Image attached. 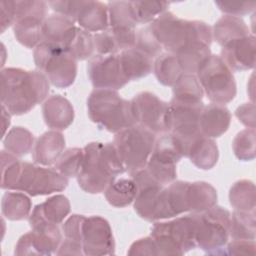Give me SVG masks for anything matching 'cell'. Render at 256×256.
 Wrapping results in <instances>:
<instances>
[{"label":"cell","mask_w":256,"mask_h":256,"mask_svg":"<svg viewBox=\"0 0 256 256\" xmlns=\"http://www.w3.org/2000/svg\"><path fill=\"white\" fill-rule=\"evenodd\" d=\"M1 188L24 192L30 196L50 195L68 186V178L54 168L21 161L17 156L1 151Z\"/></svg>","instance_id":"6da1fadb"},{"label":"cell","mask_w":256,"mask_h":256,"mask_svg":"<svg viewBox=\"0 0 256 256\" xmlns=\"http://www.w3.org/2000/svg\"><path fill=\"white\" fill-rule=\"evenodd\" d=\"M1 104L11 115H23L48 97L50 83L38 70L3 68L1 70Z\"/></svg>","instance_id":"7a4b0ae2"},{"label":"cell","mask_w":256,"mask_h":256,"mask_svg":"<svg viewBox=\"0 0 256 256\" xmlns=\"http://www.w3.org/2000/svg\"><path fill=\"white\" fill-rule=\"evenodd\" d=\"M84 157L77 182L90 194L104 193L106 188L126 172L113 142H90L84 148Z\"/></svg>","instance_id":"3957f363"},{"label":"cell","mask_w":256,"mask_h":256,"mask_svg":"<svg viewBox=\"0 0 256 256\" xmlns=\"http://www.w3.org/2000/svg\"><path fill=\"white\" fill-rule=\"evenodd\" d=\"M148 25L162 48L173 54L195 42L210 46L213 40L212 27L206 22L182 19L168 10Z\"/></svg>","instance_id":"277c9868"},{"label":"cell","mask_w":256,"mask_h":256,"mask_svg":"<svg viewBox=\"0 0 256 256\" xmlns=\"http://www.w3.org/2000/svg\"><path fill=\"white\" fill-rule=\"evenodd\" d=\"M87 110L93 123L111 133L136 124L131 100L122 98L116 90L94 89L87 99Z\"/></svg>","instance_id":"5b68a950"},{"label":"cell","mask_w":256,"mask_h":256,"mask_svg":"<svg viewBox=\"0 0 256 256\" xmlns=\"http://www.w3.org/2000/svg\"><path fill=\"white\" fill-rule=\"evenodd\" d=\"M33 59L38 71L57 88L71 86L77 75V60L62 46L41 42L34 48Z\"/></svg>","instance_id":"8992f818"},{"label":"cell","mask_w":256,"mask_h":256,"mask_svg":"<svg viewBox=\"0 0 256 256\" xmlns=\"http://www.w3.org/2000/svg\"><path fill=\"white\" fill-rule=\"evenodd\" d=\"M158 255H183L196 248L195 219L193 213L167 221L156 222L150 235Z\"/></svg>","instance_id":"52a82bcc"},{"label":"cell","mask_w":256,"mask_h":256,"mask_svg":"<svg viewBox=\"0 0 256 256\" xmlns=\"http://www.w3.org/2000/svg\"><path fill=\"white\" fill-rule=\"evenodd\" d=\"M196 247L210 255H221V251L230 237L231 213L221 207L194 213Z\"/></svg>","instance_id":"ba28073f"},{"label":"cell","mask_w":256,"mask_h":256,"mask_svg":"<svg viewBox=\"0 0 256 256\" xmlns=\"http://www.w3.org/2000/svg\"><path fill=\"white\" fill-rule=\"evenodd\" d=\"M155 140L156 135L139 124L115 133L113 144L126 172L130 174L145 168Z\"/></svg>","instance_id":"9c48e42d"},{"label":"cell","mask_w":256,"mask_h":256,"mask_svg":"<svg viewBox=\"0 0 256 256\" xmlns=\"http://www.w3.org/2000/svg\"><path fill=\"white\" fill-rule=\"evenodd\" d=\"M204 95L212 103L225 105L236 96V82L232 70L219 55L211 54L196 73Z\"/></svg>","instance_id":"30bf717a"},{"label":"cell","mask_w":256,"mask_h":256,"mask_svg":"<svg viewBox=\"0 0 256 256\" xmlns=\"http://www.w3.org/2000/svg\"><path fill=\"white\" fill-rule=\"evenodd\" d=\"M182 157L184 150L181 143L172 133L167 132L156 138L145 169L155 181L166 186L176 180V164Z\"/></svg>","instance_id":"8fae6325"},{"label":"cell","mask_w":256,"mask_h":256,"mask_svg":"<svg viewBox=\"0 0 256 256\" xmlns=\"http://www.w3.org/2000/svg\"><path fill=\"white\" fill-rule=\"evenodd\" d=\"M14 36L21 45L34 49L43 42L42 25L46 19L48 3L35 0L14 1Z\"/></svg>","instance_id":"7c38bea8"},{"label":"cell","mask_w":256,"mask_h":256,"mask_svg":"<svg viewBox=\"0 0 256 256\" xmlns=\"http://www.w3.org/2000/svg\"><path fill=\"white\" fill-rule=\"evenodd\" d=\"M136 124L143 126L155 135L169 132L170 105L157 95L145 91L131 99Z\"/></svg>","instance_id":"4fadbf2b"},{"label":"cell","mask_w":256,"mask_h":256,"mask_svg":"<svg viewBox=\"0 0 256 256\" xmlns=\"http://www.w3.org/2000/svg\"><path fill=\"white\" fill-rule=\"evenodd\" d=\"M169 105V132L181 143L185 157L188 146L202 135L199 128V118L204 103L188 104L170 100Z\"/></svg>","instance_id":"5bb4252c"},{"label":"cell","mask_w":256,"mask_h":256,"mask_svg":"<svg viewBox=\"0 0 256 256\" xmlns=\"http://www.w3.org/2000/svg\"><path fill=\"white\" fill-rule=\"evenodd\" d=\"M63 240L57 224L42 222L31 227L23 234L16 246V255H51L57 252Z\"/></svg>","instance_id":"9a60e30c"},{"label":"cell","mask_w":256,"mask_h":256,"mask_svg":"<svg viewBox=\"0 0 256 256\" xmlns=\"http://www.w3.org/2000/svg\"><path fill=\"white\" fill-rule=\"evenodd\" d=\"M84 255L102 256L115 253V241L109 222L101 216L84 218L81 227Z\"/></svg>","instance_id":"2e32d148"},{"label":"cell","mask_w":256,"mask_h":256,"mask_svg":"<svg viewBox=\"0 0 256 256\" xmlns=\"http://www.w3.org/2000/svg\"><path fill=\"white\" fill-rule=\"evenodd\" d=\"M87 72L95 89L117 91L129 82L122 72L119 54L93 55L88 60Z\"/></svg>","instance_id":"e0dca14e"},{"label":"cell","mask_w":256,"mask_h":256,"mask_svg":"<svg viewBox=\"0 0 256 256\" xmlns=\"http://www.w3.org/2000/svg\"><path fill=\"white\" fill-rule=\"evenodd\" d=\"M109 29L111 30L119 52L135 47L136 25L130 1H111L107 3Z\"/></svg>","instance_id":"ac0fdd59"},{"label":"cell","mask_w":256,"mask_h":256,"mask_svg":"<svg viewBox=\"0 0 256 256\" xmlns=\"http://www.w3.org/2000/svg\"><path fill=\"white\" fill-rule=\"evenodd\" d=\"M129 175L137 187L136 196L133 201L134 210L142 219L155 222L159 197L164 185L155 181L145 168Z\"/></svg>","instance_id":"d6986e66"},{"label":"cell","mask_w":256,"mask_h":256,"mask_svg":"<svg viewBox=\"0 0 256 256\" xmlns=\"http://www.w3.org/2000/svg\"><path fill=\"white\" fill-rule=\"evenodd\" d=\"M255 55L256 41L250 34L222 46L219 56L232 71H245L254 68Z\"/></svg>","instance_id":"ffe728a7"},{"label":"cell","mask_w":256,"mask_h":256,"mask_svg":"<svg viewBox=\"0 0 256 256\" xmlns=\"http://www.w3.org/2000/svg\"><path fill=\"white\" fill-rule=\"evenodd\" d=\"M189 182L175 180L164 186L160 193L156 221L171 219L189 212L187 189Z\"/></svg>","instance_id":"44dd1931"},{"label":"cell","mask_w":256,"mask_h":256,"mask_svg":"<svg viewBox=\"0 0 256 256\" xmlns=\"http://www.w3.org/2000/svg\"><path fill=\"white\" fill-rule=\"evenodd\" d=\"M42 115L45 124L52 130L63 131L74 120V108L70 101L61 95H52L42 104Z\"/></svg>","instance_id":"7402d4cb"},{"label":"cell","mask_w":256,"mask_h":256,"mask_svg":"<svg viewBox=\"0 0 256 256\" xmlns=\"http://www.w3.org/2000/svg\"><path fill=\"white\" fill-rule=\"evenodd\" d=\"M70 210L71 205L68 198L62 194H57L36 205L31 211L28 221L31 227L42 222L58 225L64 221Z\"/></svg>","instance_id":"603a6c76"},{"label":"cell","mask_w":256,"mask_h":256,"mask_svg":"<svg viewBox=\"0 0 256 256\" xmlns=\"http://www.w3.org/2000/svg\"><path fill=\"white\" fill-rule=\"evenodd\" d=\"M65 149V138L61 131L50 130L43 133L32 150L34 163L41 166H54Z\"/></svg>","instance_id":"cb8c5ba5"},{"label":"cell","mask_w":256,"mask_h":256,"mask_svg":"<svg viewBox=\"0 0 256 256\" xmlns=\"http://www.w3.org/2000/svg\"><path fill=\"white\" fill-rule=\"evenodd\" d=\"M230 122L231 113L225 105L217 103L204 105L199 118L200 132L205 137L218 138L228 130Z\"/></svg>","instance_id":"d4e9b609"},{"label":"cell","mask_w":256,"mask_h":256,"mask_svg":"<svg viewBox=\"0 0 256 256\" xmlns=\"http://www.w3.org/2000/svg\"><path fill=\"white\" fill-rule=\"evenodd\" d=\"M75 23L88 32H101L109 28L107 4L101 1L82 0Z\"/></svg>","instance_id":"484cf974"},{"label":"cell","mask_w":256,"mask_h":256,"mask_svg":"<svg viewBox=\"0 0 256 256\" xmlns=\"http://www.w3.org/2000/svg\"><path fill=\"white\" fill-rule=\"evenodd\" d=\"M76 23L58 13L46 17L42 25L43 41L62 46L64 49L72 40L76 30Z\"/></svg>","instance_id":"4316f807"},{"label":"cell","mask_w":256,"mask_h":256,"mask_svg":"<svg viewBox=\"0 0 256 256\" xmlns=\"http://www.w3.org/2000/svg\"><path fill=\"white\" fill-rule=\"evenodd\" d=\"M118 54L122 72L128 81L139 80L153 71L154 60L136 47L125 49Z\"/></svg>","instance_id":"83f0119b"},{"label":"cell","mask_w":256,"mask_h":256,"mask_svg":"<svg viewBox=\"0 0 256 256\" xmlns=\"http://www.w3.org/2000/svg\"><path fill=\"white\" fill-rule=\"evenodd\" d=\"M185 157H188L197 168L209 170L218 162V146L213 139L200 135L188 146Z\"/></svg>","instance_id":"f1b7e54d"},{"label":"cell","mask_w":256,"mask_h":256,"mask_svg":"<svg viewBox=\"0 0 256 256\" xmlns=\"http://www.w3.org/2000/svg\"><path fill=\"white\" fill-rule=\"evenodd\" d=\"M248 35H250V30L240 17L223 15L212 27V38L221 47L235 39Z\"/></svg>","instance_id":"f546056e"},{"label":"cell","mask_w":256,"mask_h":256,"mask_svg":"<svg viewBox=\"0 0 256 256\" xmlns=\"http://www.w3.org/2000/svg\"><path fill=\"white\" fill-rule=\"evenodd\" d=\"M217 191L207 182H189L187 189V200L189 212H203L217 204Z\"/></svg>","instance_id":"4dcf8cb0"},{"label":"cell","mask_w":256,"mask_h":256,"mask_svg":"<svg viewBox=\"0 0 256 256\" xmlns=\"http://www.w3.org/2000/svg\"><path fill=\"white\" fill-rule=\"evenodd\" d=\"M210 46L195 42L188 44L175 53L179 66L184 74L196 75L200 67L211 55Z\"/></svg>","instance_id":"1f68e13d"},{"label":"cell","mask_w":256,"mask_h":256,"mask_svg":"<svg viewBox=\"0 0 256 256\" xmlns=\"http://www.w3.org/2000/svg\"><path fill=\"white\" fill-rule=\"evenodd\" d=\"M32 202L26 193L13 190L5 192L1 200L2 215L11 221H19L29 217Z\"/></svg>","instance_id":"d6a6232c"},{"label":"cell","mask_w":256,"mask_h":256,"mask_svg":"<svg viewBox=\"0 0 256 256\" xmlns=\"http://www.w3.org/2000/svg\"><path fill=\"white\" fill-rule=\"evenodd\" d=\"M137 187L131 177L116 178L104 191L107 202L114 207L123 208L133 203Z\"/></svg>","instance_id":"836d02e7"},{"label":"cell","mask_w":256,"mask_h":256,"mask_svg":"<svg viewBox=\"0 0 256 256\" xmlns=\"http://www.w3.org/2000/svg\"><path fill=\"white\" fill-rule=\"evenodd\" d=\"M172 87V101L188 104L203 102L204 92L196 75L183 74Z\"/></svg>","instance_id":"e575fe53"},{"label":"cell","mask_w":256,"mask_h":256,"mask_svg":"<svg viewBox=\"0 0 256 256\" xmlns=\"http://www.w3.org/2000/svg\"><path fill=\"white\" fill-rule=\"evenodd\" d=\"M255 185L252 181L241 179L236 181L229 190V202L234 210L252 212L256 207Z\"/></svg>","instance_id":"d590c367"},{"label":"cell","mask_w":256,"mask_h":256,"mask_svg":"<svg viewBox=\"0 0 256 256\" xmlns=\"http://www.w3.org/2000/svg\"><path fill=\"white\" fill-rule=\"evenodd\" d=\"M153 72L158 82L164 86H173L184 74L175 54L165 52L154 59Z\"/></svg>","instance_id":"8d00e7d4"},{"label":"cell","mask_w":256,"mask_h":256,"mask_svg":"<svg viewBox=\"0 0 256 256\" xmlns=\"http://www.w3.org/2000/svg\"><path fill=\"white\" fill-rule=\"evenodd\" d=\"M34 144L33 134L27 128L22 126L11 128L5 134L3 139L4 149L17 157L25 156L31 152Z\"/></svg>","instance_id":"74e56055"},{"label":"cell","mask_w":256,"mask_h":256,"mask_svg":"<svg viewBox=\"0 0 256 256\" xmlns=\"http://www.w3.org/2000/svg\"><path fill=\"white\" fill-rule=\"evenodd\" d=\"M255 211L234 210L230 216V237L232 239L255 240Z\"/></svg>","instance_id":"f35d334b"},{"label":"cell","mask_w":256,"mask_h":256,"mask_svg":"<svg viewBox=\"0 0 256 256\" xmlns=\"http://www.w3.org/2000/svg\"><path fill=\"white\" fill-rule=\"evenodd\" d=\"M65 50L69 52L77 61L90 59L93 55H95L93 34L80 27H77L72 40L66 46Z\"/></svg>","instance_id":"ab89813d"},{"label":"cell","mask_w":256,"mask_h":256,"mask_svg":"<svg viewBox=\"0 0 256 256\" xmlns=\"http://www.w3.org/2000/svg\"><path fill=\"white\" fill-rule=\"evenodd\" d=\"M130 5L137 24H150L167 11L170 4L166 1H130Z\"/></svg>","instance_id":"60d3db41"},{"label":"cell","mask_w":256,"mask_h":256,"mask_svg":"<svg viewBox=\"0 0 256 256\" xmlns=\"http://www.w3.org/2000/svg\"><path fill=\"white\" fill-rule=\"evenodd\" d=\"M83 148H69L59 157L53 168L66 178L77 177L83 163Z\"/></svg>","instance_id":"b9f144b4"},{"label":"cell","mask_w":256,"mask_h":256,"mask_svg":"<svg viewBox=\"0 0 256 256\" xmlns=\"http://www.w3.org/2000/svg\"><path fill=\"white\" fill-rule=\"evenodd\" d=\"M255 129L246 128L237 133L232 142V148L235 156L241 161H251L255 158L256 150Z\"/></svg>","instance_id":"7bdbcfd3"},{"label":"cell","mask_w":256,"mask_h":256,"mask_svg":"<svg viewBox=\"0 0 256 256\" xmlns=\"http://www.w3.org/2000/svg\"><path fill=\"white\" fill-rule=\"evenodd\" d=\"M135 47L152 59H155L157 56H159L163 50L162 46L151 31L149 25L141 28L138 32H136Z\"/></svg>","instance_id":"ee69618b"},{"label":"cell","mask_w":256,"mask_h":256,"mask_svg":"<svg viewBox=\"0 0 256 256\" xmlns=\"http://www.w3.org/2000/svg\"><path fill=\"white\" fill-rule=\"evenodd\" d=\"M93 40L96 55H112L119 53L116 40L109 28L107 30L94 33Z\"/></svg>","instance_id":"f6af8a7d"},{"label":"cell","mask_w":256,"mask_h":256,"mask_svg":"<svg viewBox=\"0 0 256 256\" xmlns=\"http://www.w3.org/2000/svg\"><path fill=\"white\" fill-rule=\"evenodd\" d=\"M215 4L225 15L242 17L250 14L256 6L255 1H242V2H234V1H215Z\"/></svg>","instance_id":"bcb514c9"},{"label":"cell","mask_w":256,"mask_h":256,"mask_svg":"<svg viewBox=\"0 0 256 256\" xmlns=\"http://www.w3.org/2000/svg\"><path fill=\"white\" fill-rule=\"evenodd\" d=\"M255 240L232 239L227 242L221 251V255H255Z\"/></svg>","instance_id":"7dc6e473"},{"label":"cell","mask_w":256,"mask_h":256,"mask_svg":"<svg viewBox=\"0 0 256 256\" xmlns=\"http://www.w3.org/2000/svg\"><path fill=\"white\" fill-rule=\"evenodd\" d=\"M84 218V215L73 214L63 223L62 233L64 234V239L82 244L81 227Z\"/></svg>","instance_id":"c3c4849f"},{"label":"cell","mask_w":256,"mask_h":256,"mask_svg":"<svg viewBox=\"0 0 256 256\" xmlns=\"http://www.w3.org/2000/svg\"><path fill=\"white\" fill-rule=\"evenodd\" d=\"M128 255L156 256L158 255L156 244L151 236L140 238L133 242L127 252Z\"/></svg>","instance_id":"681fc988"},{"label":"cell","mask_w":256,"mask_h":256,"mask_svg":"<svg viewBox=\"0 0 256 256\" xmlns=\"http://www.w3.org/2000/svg\"><path fill=\"white\" fill-rule=\"evenodd\" d=\"M238 120L247 128L255 129V105L254 102H247L235 110Z\"/></svg>","instance_id":"f907efd6"},{"label":"cell","mask_w":256,"mask_h":256,"mask_svg":"<svg viewBox=\"0 0 256 256\" xmlns=\"http://www.w3.org/2000/svg\"><path fill=\"white\" fill-rule=\"evenodd\" d=\"M0 26L3 33L8 27L13 26L15 21V3L14 1L0 2Z\"/></svg>","instance_id":"816d5d0a"},{"label":"cell","mask_w":256,"mask_h":256,"mask_svg":"<svg viewBox=\"0 0 256 256\" xmlns=\"http://www.w3.org/2000/svg\"><path fill=\"white\" fill-rule=\"evenodd\" d=\"M56 255H84L83 246L80 243L63 239L56 252Z\"/></svg>","instance_id":"f5cc1de1"},{"label":"cell","mask_w":256,"mask_h":256,"mask_svg":"<svg viewBox=\"0 0 256 256\" xmlns=\"http://www.w3.org/2000/svg\"><path fill=\"white\" fill-rule=\"evenodd\" d=\"M10 119H11V114L2 106V120H3L2 127H3V136H5L6 131H7V128H8L9 125H10Z\"/></svg>","instance_id":"db71d44e"}]
</instances>
